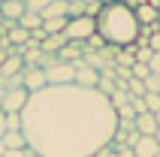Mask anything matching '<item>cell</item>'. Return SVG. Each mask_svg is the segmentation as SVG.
Here are the masks:
<instances>
[{
	"instance_id": "obj_1",
	"label": "cell",
	"mask_w": 160,
	"mask_h": 157,
	"mask_svg": "<svg viewBox=\"0 0 160 157\" xmlns=\"http://www.w3.org/2000/svg\"><path fill=\"white\" fill-rule=\"evenodd\" d=\"M118 115L97 88L48 85L21 109V133L39 157H94L106 148Z\"/></svg>"
},
{
	"instance_id": "obj_2",
	"label": "cell",
	"mask_w": 160,
	"mask_h": 157,
	"mask_svg": "<svg viewBox=\"0 0 160 157\" xmlns=\"http://www.w3.org/2000/svg\"><path fill=\"white\" fill-rule=\"evenodd\" d=\"M97 33L109 48H130L139 36V21L124 3H103V12L97 15Z\"/></svg>"
},
{
	"instance_id": "obj_3",
	"label": "cell",
	"mask_w": 160,
	"mask_h": 157,
	"mask_svg": "<svg viewBox=\"0 0 160 157\" xmlns=\"http://www.w3.org/2000/svg\"><path fill=\"white\" fill-rule=\"evenodd\" d=\"M97 33V18L91 15H79V18H70L67 27H63V36H67V43H85L88 36Z\"/></svg>"
},
{
	"instance_id": "obj_4",
	"label": "cell",
	"mask_w": 160,
	"mask_h": 157,
	"mask_svg": "<svg viewBox=\"0 0 160 157\" xmlns=\"http://www.w3.org/2000/svg\"><path fill=\"white\" fill-rule=\"evenodd\" d=\"M42 70H45L48 85H76V67H72V63H67V61L48 58Z\"/></svg>"
},
{
	"instance_id": "obj_5",
	"label": "cell",
	"mask_w": 160,
	"mask_h": 157,
	"mask_svg": "<svg viewBox=\"0 0 160 157\" xmlns=\"http://www.w3.org/2000/svg\"><path fill=\"white\" fill-rule=\"evenodd\" d=\"M30 94L24 88H12V91H3L0 94V112L3 115H21V109L27 106Z\"/></svg>"
},
{
	"instance_id": "obj_6",
	"label": "cell",
	"mask_w": 160,
	"mask_h": 157,
	"mask_svg": "<svg viewBox=\"0 0 160 157\" xmlns=\"http://www.w3.org/2000/svg\"><path fill=\"white\" fill-rule=\"evenodd\" d=\"M21 76H24V91H27V94H36V91L48 88V78H45L42 67H24Z\"/></svg>"
},
{
	"instance_id": "obj_7",
	"label": "cell",
	"mask_w": 160,
	"mask_h": 157,
	"mask_svg": "<svg viewBox=\"0 0 160 157\" xmlns=\"http://www.w3.org/2000/svg\"><path fill=\"white\" fill-rule=\"evenodd\" d=\"M72 67H76V85H79V88H97L100 73L94 70V67H88L85 61H76Z\"/></svg>"
},
{
	"instance_id": "obj_8",
	"label": "cell",
	"mask_w": 160,
	"mask_h": 157,
	"mask_svg": "<svg viewBox=\"0 0 160 157\" xmlns=\"http://www.w3.org/2000/svg\"><path fill=\"white\" fill-rule=\"evenodd\" d=\"M133 157H160V145L154 136H139V142L133 145Z\"/></svg>"
},
{
	"instance_id": "obj_9",
	"label": "cell",
	"mask_w": 160,
	"mask_h": 157,
	"mask_svg": "<svg viewBox=\"0 0 160 157\" xmlns=\"http://www.w3.org/2000/svg\"><path fill=\"white\" fill-rule=\"evenodd\" d=\"M133 127L139 136H154L157 133V118H154V112H142L133 118Z\"/></svg>"
},
{
	"instance_id": "obj_10",
	"label": "cell",
	"mask_w": 160,
	"mask_h": 157,
	"mask_svg": "<svg viewBox=\"0 0 160 157\" xmlns=\"http://www.w3.org/2000/svg\"><path fill=\"white\" fill-rule=\"evenodd\" d=\"M24 0H3V6H0V15L6 18V21H12V24H18V18L24 15Z\"/></svg>"
},
{
	"instance_id": "obj_11",
	"label": "cell",
	"mask_w": 160,
	"mask_h": 157,
	"mask_svg": "<svg viewBox=\"0 0 160 157\" xmlns=\"http://www.w3.org/2000/svg\"><path fill=\"white\" fill-rule=\"evenodd\" d=\"M18 73H24V61H21V54H9L6 61L0 63V82L18 76Z\"/></svg>"
},
{
	"instance_id": "obj_12",
	"label": "cell",
	"mask_w": 160,
	"mask_h": 157,
	"mask_svg": "<svg viewBox=\"0 0 160 157\" xmlns=\"http://www.w3.org/2000/svg\"><path fill=\"white\" fill-rule=\"evenodd\" d=\"M133 15H136V21H139V27H151L154 21H157V9L151 6V3H142V6H136L133 9Z\"/></svg>"
},
{
	"instance_id": "obj_13",
	"label": "cell",
	"mask_w": 160,
	"mask_h": 157,
	"mask_svg": "<svg viewBox=\"0 0 160 157\" xmlns=\"http://www.w3.org/2000/svg\"><path fill=\"white\" fill-rule=\"evenodd\" d=\"M63 45H67V36H63V33H52V36H45L42 43H39V48H42L45 54L58 58V52H61Z\"/></svg>"
},
{
	"instance_id": "obj_14",
	"label": "cell",
	"mask_w": 160,
	"mask_h": 157,
	"mask_svg": "<svg viewBox=\"0 0 160 157\" xmlns=\"http://www.w3.org/2000/svg\"><path fill=\"white\" fill-rule=\"evenodd\" d=\"M0 142H3V148H6V151H21V148H27V139H24V133H21V130H15V133L6 130Z\"/></svg>"
},
{
	"instance_id": "obj_15",
	"label": "cell",
	"mask_w": 160,
	"mask_h": 157,
	"mask_svg": "<svg viewBox=\"0 0 160 157\" xmlns=\"http://www.w3.org/2000/svg\"><path fill=\"white\" fill-rule=\"evenodd\" d=\"M18 27H24V30H39V27H42V15H39V12L24 9V15L18 18Z\"/></svg>"
},
{
	"instance_id": "obj_16",
	"label": "cell",
	"mask_w": 160,
	"mask_h": 157,
	"mask_svg": "<svg viewBox=\"0 0 160 157\" xmlns=\"http://www.w3.org/2000/svg\"><path fill=\"white\" fill-rule=\"evenodd\" d=\"M67 6H70V3H63V0H54V3H48V6H45L39 15H42V21H45V18H67Z\"/></svg>"
},
{
	"instance_id": "obj_17",
	"label": "cell",
	"mask_w": 160,
	"mask_h": 157,
	"mask_svg": "<svg viewBox=\"0 0 160 157\" xmlns=\"http://www.w3.org/2000/svg\"><path fill=\"white\" fill-rule=\"evenodd\" d=\"M130 103V94H127V88H115V91H112V94H109V106H112V109H121V106H127Z\"/></svg>"
},
{
	"instance_id": "obj_18",
	"label": "cell",
	"mask_w": 160,
	"mask_h": 157,
	"mask_svg": "<svg viewBox=\"0 0 160 157\" xmlns=\"http://www.w3.org/2000/svg\"><path fill=\"white\" fill-rule=\"evenodd\" d=\"M67 21H70V18H45V21H42V30L48 36H52V33H63Z\"/></svg>"
},
{
	"instance_id": "obj_19",
	"label": "cell",
	"mask_w": 160,
	"mask_h": 157,
	"mask_svg": "<svg viewBox=\"0 0 160 157\" xmlns=\"http://www.w3.org/2000/svg\"><path fill=\"white\" fill-rule=\"evenodd\" d=\"M127 94H130V100H136V97H145V82H139V78H130V82H127Z\"/></svg>"
},
{
	"instance_id": "obj_20",
	"label": "cell",
	"mask_w": 160,
	"mask_h": 157,
	"mask_svg": "<svg viewBox=\"0 0 160 157\" xmlns=\"http://www.w3.org/2000/svg\"><path fill=\"white\" fill-rule=\"evenodd\" d=\"M130 76L139 78V82H145V78L151 76V70H148V63H133V67H130Z\"/></svg>"
},
{
	"instance_id": "obj_21",
	"label": "cell",
	"mask_w": 160,
	"mask_h": 157,
	"mask_svg": "<svg viewBox=\"0 0 160 157\" xmlns=\"http://www.w3.org/2000/svg\"><path fill=\"white\" fill-rule=\"evenodd\" d=\"M145 94H160V73H151L145 78Z\"/></svg>"
},
{
	"instance_id": "obj_22",
	"label": "cell",
	"mask_w": 160,
	"mask_h": 157,
	"mask_svg": "<svg viewBox=\"0 0 160 157\" xmlns=\"http://www.w3.org/2000/svg\"><path fill=\"white\" fill-rule=\"evenodd\" d=\"M142 100H145V109L148 112H160V94H145Z\"/></svg>"
},
{
	"instance_id": "obj_23",
	"label": "cell",
	"mask_w": 160,
	"mask_h": 157,
	"mask_svg": "<svg viewBox=\"0 0 160 157\" xmlns=\"http://www.w3.org/2000/svg\"><path fill=\"white\" fill-rule=\"evenodd\" d=\"M48 3H54V0H24V6L30 9V12H42Z\"/></svg>"
},
{
	"instance_id": "obj_24",
	"label": "cell",
	"mask_w": 160,
	"mask_h": 157,
	"mask_svg": "<svg viewBox=\"0 0 160 157\" xmlns=\"http://www.w3.org/2000/svg\"><path fill=\"white\" fill-rule=\"evenodd\" d=\"M151 48H148V45H145V48H136V63H148V61H151Z\"/></svg>"
},
{
	"instance_id": "obj_25",
	"label": "cell",
	"mask_w": 160,
	"mask_h": 157,
	"mask_svg": "<svg viewBox=\"0 0 160 157\" xmlns=\"http://www.w3.org/2000/svg\"><path fill=\"white\" fill-rule=\"evenodd\" d=\"M6 130H21V115H6Z\"/></svg>"
},
{
	"instance_id": "obj_26",
	"label": "cell",
	"mask_w": 160,
	"mask_h": 157,
	"mask_svg": "<svg viewBox=\"0 0 160 157\" xmlns=\"http://www.w3.org/2000/svg\"><path fill=\"white\" fill-rule=\"evenodd\" d=\"M148 70H151V73H160V52H154V54H151V61H148Z\"/></svg>"
},
{
	"instance_id": "obj_27",
	"label": "cell",
	"mask_w": 160,
	"mask_h": 157,
	"mask_svg": "<svg viewBox=\"0 0 160 157\" xmlns=\"http://www.w3.org/2000/svg\"><path fill=\"white\" fill-rule=\"evenodd\" d=\"M3 157H33V151H30V148H21V151H6Z\"/></svg>"
},
{
	"instance_id": "obj_28",
	"label": "cell",
	"mask_w": 160,
	"mask_h": 157,
	"mask_svg": "<svg viewBox=\"0 0 160 157\" xmlns=\"http://www.w3.org/2000/svg\"><path fill=\"white\" fill-rule=\"evenodd\" d=\"M148 48H151V52H160V33H151V39H148Z\"/></svg>"
},
{
	"instance_id": "obj_29",
	"label": "cell",
	"mask_w": 160,
	"mask_h": 157,
	"mask_svg": "<svg viewBox=\"0 0 160 157\" xmlns=\"http://www.w3.org/2000/svg\"><path fill=\"white\" fill-rule=\"evenodd\" d=\"M3 133H6V115L0 112V139H3Z\"/></svg>"
},
{
	"instance_id": "obj_30",
	"label": "cell",
	"mask_w": 160,
	"mask_h": 157,
	"mask_svg": "<svg viewBox=\"0 0 160 157\" xmlns=\"http://www.w3.org/2000/svg\"><path fill=\"white\" fill-rule=\"evenodd\" d=\"M154 139H157V145H160V127H157V133H154Z\"/></svg>"
},
{
	"instance_id": "obj_31",
	"label": "cell",
	"mask_w": 160,
	"mask_h": 157,
	"mask_svg": "<svg viewBox=\"0 0 160 157\" xmlns=\"http://www.w3.org/2000/svg\"><path fill=\"white\" fill-rule=\"evenodd\" d=\"M154 118H157V127H160V112H154Z\"/></svg>"
},
{
	"instance_id": "obj_32",
	"label": "cell",
	"mask_w": 160,
	"mask_h": 157,
	"mask_svg": "<svg viewBox=\"0 0 160 157\" xmlns=\"http://www.w3.org/2000/svg\"><path fill=\"white\" fill-rule=\"evenodd\" d=\"M63 3H79V0H63ZM82 3H85V0H82Z\"/></svg>"
},
{
	"instance_id": "obj_33",
	"label": "cell",
	"mask_w": 160,
	"mask_h": 157,
	"mask_svg": "<svg viewBox=\"0 0 160 157\" xmlns=\"http://www.w3.org/2000/svg\"><path fill=\"white\" fill-rule=\"evenodd\" d=\"M85 3H103V0H85Z\"/></svg>"
},
{
	"instance_id": "obj_34",
	"label": "cell",
	"mask_w": 160,
	"mask_h": 157,
	"mask_svg": "<svg viewBox=\"0 0 160 157\" xmlns=\"http://www.w3.org/2000/svg\"><path fill=\"white\" fill-rule=\"evenodd\" d=\"M103 3H118V0H103Z\"/></svg>"
},
{
	"instance_id": "obj_35",
	"label": "cell",
	"mask_w": 160,
	"mask_h": 157,
	"mask_svg": "<svg viewBox=\"0 0 160 157\" xmlns=\"http://www.w3.org/2000/svg\"><path fill=\"white\" fill-rule=\"evenodd\" d=\"M0 6H3V0H0Z\"/></svg>"
}]
</instances>
